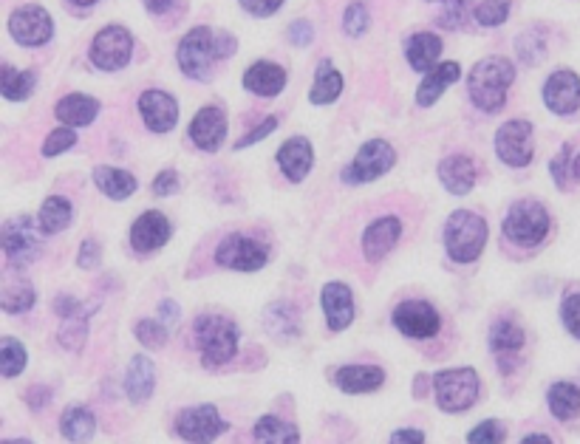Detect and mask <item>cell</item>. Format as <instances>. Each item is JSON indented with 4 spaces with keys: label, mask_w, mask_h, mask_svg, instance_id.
Returning <instances> with one entry per match:
<instances>
[{
    "label": "cell",
    "mask_w": 580,
    "mask_h": 444,
    "mask_svg": "<svg viewBox=\"0 0 580 444\" xmlns=\"http://www.w3.org/2000/svg\"><path fill=\"white\" fill-rule=\"evenodd\" d=\"M235 37L232 34H216L207 26H196L184 34L179 43V68L190 80H207L216 60H224L235 54Z\"/></svg>",
    "instance_id": "obj_1"
},
{
    "label": "cell",
    "mask_w": 580,
    "mask_h": 444,
    "mask_svg": "<svg viewBox=\"0 0 580 444\" xmlns=\"http://www.w3.org/2000/svg\"><path fill=\"white\" fill-rule=\"evenodd\" d=\"M515 83V66L507 57H484L479 60L470 77H467V91L473 105L484 114H498L507 102V91Z\"/></svg>",
    "instance_id": "obj_2"
},
{
    "label": "cell",
    "mask_w": 580,
    "mask_h": 444,
    "mask_svg": "<svg viewBox=\"0 0 580 444\" xmlns=\"http://www.w3.org/2000/svg\"><path fill=\"white\" fill-rule=\"evenodd\" d=\"M487 244V221L470 210H456L445 224V249L450 261L456 264H473L479 261Z\"/></svg>",
    "instance_id": "obj_3"
},
{
    "label": "cell",
    "mask_w": 580,
    "mask_h": 444,
    "mask_svg": "<svg viewBox=\"0 0 580 444\" xmlns=\"http://www.w3.org/2000/svg\"><path fill=\"white\" fill-rule=\"evenodd\" d=\"M196 346L201 351L204 368H218L230 362L238 351V329L235 323L221 317V314H204L196 320Z\"/></svg>",
    "instance_id": "obj_4"
},
{
    "label": "cell",
    "mask_w": 580,
    "mask_h": 444,
    "mask_svg": "<svg viewBox=\"0 0 580 444\" xmlns=\"http://www.w3.org/2000/svg\"><path fill=\"white\" fill-rule=\"evenodd\" d=\"M504 235L515 247H538L549 235V213L538 201H518L504 218Z\"/></svg>",
    "instance_id": "obj_5"
},
{
    "label": "cell",
    "mask_w": 580,
    "mask_h": 444,
    "mask_svg": "<svg viewBox=\"0 0 580 444\" xmlns=\"http://www.w3.org/2000/svg\"><path fill=\"white\" fill-rule=\"evenodd\" d=\"M479 374L473 368H450L433 377L436 405L448 413H462L476 405L479 399Z\"/></svg>",
    "instance_id": "obj_6"
},
{
    "label": "cell",
    "mask_w": 580,
    "mask_h": 444,
    "mask_svg": "<svg viewBox=\"0 0 580 444\" xmlns=\"http://www.w3.org/2000/svg\"><path fill=\"white\" fill-rule=\"evenodd\" d=\"M40 235L43 230L34 227L29 215H17L3 227V252L12 269H23L37 261L40 255Z\"/></svg>",
    "instance_id": "obj_7"
},
{
    "label": "cell",
    "mask_w": 580,
    "mask_h": 444,
    "mask_svg": "<svg viewBox=\"0 0 580 444\" xmlns=\"http://www.w3.org/2000/svg\"><path fill=\"white\" fill-rule=\"evenodd\" d=\"M397 162V150L391 148L385 139H371L363 148L357 150V156L351 159V165L343 170V179L348 184H368L385 176Z\"/></svg>",
    "instance_id": "obj_8"
},
{
    "label": "cell",
    "mask_w": 580,
    "mask_h": 444,
    "mask_svg": "<svg viewBox=\"0 0 580 444\" xmlns=\"http://www.w3.org/2000/svg\"><path fill=\"white\" fill-rule=\"evenodd\" d=\"M133 57V37L122 26H105L91 43V63L100 71H122Z\"/></svg>",
    "instance_id": "obj_9"
},
{
    "label": "cell",
    "mask_w": 580,
    "mask_h": 444,
    "mask_svg": "<svg viewBox=\"0 0 580 444\" xmlns=\"http://www.w3.org/2000/svg\"><path fill=\"white\" fill-rule=\"evenodd\" d=\"M269 261V252L264 244H258L255 238L247 235H227L216 249V264L224 269H235V272H258L264 269Z\"/></svg>",
    "instance_id": "obj_10"
},
{
    "label": "cell",
    "mask_w": 580,
    "mask_h": 444,
    "mask_svg": "<svg viewBox=\"0 0 580 444\" xmlns=\"http://www.w3.org/2000/svg\"><path fill=\"white\" fill-rule=\"evenodd\" d=\"M496 153L507 167H527L535 156L532 125L524 119L504 122L496 133Z\"/></svg>",
    "instance_id": "obj_11"
},
{
    "label": "cell",
    "mask_w": 580,
    "mask_h": 444,
    "mask_svg": "<svg viewBox=\"0 0 580 444\" xmlns=\"http://www.w3.org/2000/svg\"><path fill=\"white\" fill-rule=\"evenodd\" d=\"M394 326L411 340H431L442 329V317L428 300H405L394 309Z\"/></svg>",
    "instance_id": "obj_12"
},
{
    "label": "cell",
    "mask_w": 580,
    "mask_h": 444,
    "mask_svg": "<svg viewBox=\"0 0 580 444\" xmlns=\"http://www.w3.org/2000/svg\"><path fill=\"white\" fill-rule=\"evenodd\" d=\"M9 32L15 37L20 46H29V49H37V46H46L54 34V20L43 9V6H20L9 17Z\"/></svg>",
    "instance_id": "obj_13"
},
{
    "label": "cell",
    "mask_w": 580,
    "mask_h": 444,
    "mask_svg": "<svg viewBox=\"0 0 580 444\" xmlns=\"http://www.w3.org/2000/svg\"><path fill=\"white\" fill-rule=\"evenodd\" d=\"M230 428L213 405H199V408H187L179 413L176 419V433L184 442H213L224 430Z\"/></svg>",
    "instance_id": "obj_14"
},
{
    "label": "cell",
    "mask_w": 580,
    "mask_h": 444,
    "mask_svg": "<svg viewBox=\"0 0 580 444\" xmlns=\"http://www.w3.org/2000/svg\"><path fill=\"white\" fill-rule=\"evenodd\" d=\"M544 102L552 114L572 116L580 108V77L575 71H555L544 83Z\"/></svg>",
    "instance_id": "obj_15"
},
{
    "label": "cell",
    "mask_w": 580,
    "mask_h": 444,
    "mask_svg": "<svg viewBox=\"0 0 580 444\" xmlns=\"http://www.w3.org/2000/svg\"><path fill=\"white\" fill-rule=\"evenodd\" d=\"M139 114L145 119L148 131L153 133H167L176 128L179 122V102L170 97L167 91H156L150 88L139 97Z\"/></svg>",
    "instance_id": "obj_16"
},
{
    "label": "cell",
    "mask_w": 580,
    "mask_h": 444,
    "mask_svg": "<svg viewBox=\"0 0 580 444\" xmlns=\"http://www.w3.org/2000/svg\"><path fill=\"white\" fill-rule=\"evenodd\" d=\"M170 221L167 215H162L159 210H150V213H142L131 227V247L139 252V255H150L156 249H162L170 241Z\"/></svg>",
    "instance_id": "obj_17"
},
{
    "label": "cell",
    "mask_w": 580,
    "mask_h": 444,
    "mask_svg": "<svg viewBox=\"0 0 580 444\" xmlns=\"http://www.w3.org/2000/svg\"><path fill=\"white\" fill-rule=\"evenodd\" d=\"M190 139L196 142V148L216 153L224 139H227V114L218 105H207L190 122Z\"/></svg>",
    "instance_id": "obj_18"
},
{
    "label": "cell",
    "mask_w": 580,
    "mask_h": 444,
    "mask_svg": "<svg viewBox=\"0 0 580 444\" xmlns=\"http://www.w3.org/2000/svg\"><path fill=\"white\" fill-rule=\"evenodd\" d=\"M399 235H402V221L397 215H382L374 224H368L363 232L365 261H371V264L382 261L391 249L397 247Z\"/></svg>",
    "instance_id": "obj_19"
},
{
    "label": "cell",
    "mask_w": 580,
    "mask_h": 444,
    "mask_svg": "<svg viewBox=\"0 0 580 444\" xmlns=\"http://www.w3.org/2000/svg\"><path fill=\"white\" fill-rule=\"evenodd\" d=\"M320 303H323V314L332 331H346L354 323V295L346 283H326L320 292Z\"/></svg>",
    "instance_id": "obj_20"
},
{
    "label": "cell",
    "mask_w": 580,
    "mask_h": 444,
    "mask_svg": "<svg viewBox=\"0 0 580 444\" xmlns=\"http://www.w3.org/2000/svg\"><path fill=\"white\" fill-rule=\"evenodd\" d=\"M275 162H278V167H281V173L286 176V179L292 181V184H300V181L309 176L312 165H315V150H312V142H309L306 136H295V139H289V142L278 150Z\"/></svg>",
    "instance_id": "obj_21"
},
{
    "label": "cell",
    "mask_w": 580,
    "mask_h": 444,
    "mask_svg": "<svg viewBox=\"0 0 580 444\" xmlns=\"http://www.w3.org/2000/svg\"><path fill=\"white\" fill-rule=\"evenodd\" d=\"M524 329L513 323V320H498L490 329V351L501 360V371L504 374H513L515 368V354L524 348Z\"/></svg>",
    "instance_id": "obj_22"
},
{
    "label": "cell",
    "mask_w": 580,
    "mask_h": 444,
    "mask_svg": "<svg viewBox=\"0 0 580 444\" xmlns=\"http://www.w3.org/2000/svg\"><path fill=\"white\" fill-rule=\"evenodd\" d=\"M459 77H462V66L453 63V60L433 66L431 71L425 74V80L419 83V88H416V105H419V108H431V105H436L439 97L445 94V88L456 83Z\"/></svg>",
    "instance_id": "obj_23"
},
{
    "label": "cell",
    "mask_w": 580,
    "mask_h": 444,
    "mask_svg": "<svg viewBox=\"0 0 580 444\" xmlns=\"http://www.w3.org/2000/svg\"><path fill=\"white\" fill-rule=\"evenodd\" d=\"M244 88L255 97H278L286 88V71L278 63H252L244 71Z\"/></svg>",
    "instance_id": "obj_24"
},
{
    "label": "cell",
    "mask_w": 580,
    "mask_h": 444,
    "mask_svg": "<svg viewBox=\"0 0 580 444\" xmlns=\"http://www.w3.org/2000/svg\"><path fill=\"white\" fill-rule=\"evenodd\" d=\"M439 179L448 187L453 196H467L476 184V162L470 156L453 153L448 159H442L439 165Z\"/></svg>",
    "instance_id": "obj_25"
},
{
    "label": "cell",
    "mask_w": 580,
    "mask_h": 444,
    "mask_svg": "<svg viewBox=\"0 0 580 444\" xmlns=\"http://www.w3.org/2000/svg\"><path fill=\"white\" fill-rule=\"evenodd\" d=\"M153 388H156V365H153V360L145 354L133 357L131 365H128V374H125L128 399L133 405H145L153 396Z\"/></svg>",
    "instance_id": "obj_26"
},
{
    "label": "cell",
    "mask_w": 580,
    "mask_h": 444,
    "mask_svg": "<svg viewBox=\"0 0 580 444\" xmlns=\"http://www.w3.org/2000/svg\"><path fill=\"white\" fill-rule=\"evenodd\" d=\"M405 57H408L414 71L428 74L436 66V60L442 57V37L433 32L411 34V40L405 43Z\"/></svg>",
    "instance_id": "obj_27"
},
{
    "label": "cell",
    "mask_w": 580,
    "mask_h": 444,
    "mask_svg": "<svg viewBox=\"0 0 580 444\" xmlns=\"http://www.w3.org/2000/svg\"><path fill=\"white\" fill-rule=\"evenodd\" d=\"M54 114L68 128H85L100 114V102L94 97H88V94H68V97L57 102Z\"/></svg>",
    "instance_id": "obj_28"
},
{
    "label": "cell",
    "mask_w": 580,
    "mask_h": 444,
    "mask_svg": "<svg viewBox=\"0 0 580 444\" xmlns=\"http://www.w3.org/2000/svg\"><path fill=\"white\" fill-rule=\"evenodd\" d=\"M334 382L346 394H371L385 382V374L377 365H346V368L337 371Z\"/></svg>",
    "instance_id": "obj_29"
},
{
    "label": "cell",
    "mask_w": 580,
    "mask_h": 444,
    "mask_svg": "<svg viewBox=\"0 0 580 444\" xmlns=\"http://www.w3.org/2000/svg\"><path fill=\"white\" fill-rule=\"evenodd\" d=\"M94 184L102 196L114 198V201H125L136 193V176L122 170V167H97L94 170Z\"/></svg>",
    "instance_id": "obj_30"
},
{
    "label": "cell",
    "mask_w": 580,
    "mask_h": 444,
    "mask_svg": "<svg viewBox=\"0 0 580 444\" xmlns=\"http://www.w3.org/2000/svg\"><path fill=\"white\" fill-rule=\"evenodd\" d=\"M0 306L3 312L23 314L34 306V289L26 278L17 275H6L3 278V289H0Z\"/></svg>",
    "instance_id": "obj_31"
},
{
    "label": "cell",
    "mask_w": 580,
    "mask_h": 444,
    "mask_svg": "<svg viewBox=\"0 0 580 444\" xmlns=\"http://www.w3.org/2000/svg\"><path fill=\"white\" fill-rule=\"evenodd\" d=\"M71 218H74L71 201L63 196H49L43 201V207H40L37 227L43 230V235H57V232H63L71 224Z\"/></svg>",
    "instance_id": "obj_32"
},
{
    "label": "cell",
    "mask_w": 580,
    "mask_h": 444,
    "mask_svg": "<svg viewBox=\"0 0 580 444\" xmlns=\"http://www.w3.org/2000/svg\"><path fill=\"white\" fill-rule=\"evenodd\" d=\"M547 405L555 419H561V422L575 419L580 413V388L575 382H555L549 388Z\"/></svg>",
    "instance_id": "obj_33"
},
{
    "label": "cell",
    "mask_w": 580,
    "mask_h": 444,
    "mask_svg": "<svg viewBox=\"0 0 580 444\" xmlns=\"http://www.w3.org/2000/svg\"><path fill=\"white\" fill-rule=\"evenodd\" d=\"M60 433L66 442H91L97 433V419L88 408H68L60 419Z\"/></svg>",
    "instance_id": "obj_34"
},
{
    "label": "cell",
    "mask_w": 580,
    "mask_h": 444,
    "mask_svg": "<svg viewBox=\"0 0 580 444\" xmlns=\"http://www.w3.org/2000/svg\"><path fill=\"white\" fill-rule=\"evenodd\" d=\"M340 94H343V74H340L329 60H323L320 68H317L315 83H312V91H309V99H312L315 105H332Z\"/></svg>",
    "instance_id": "obj_35"
},
{
    "label": "cell",
    "mask_w": 580,
    "mask_h": 444,
    "mask_svg": "<svg viewBox=\"0 0 580 444\" xmlns=\"http://www.w3.org/2000/svg\"><path fill=\"white\" fill-rule=\"evenodd\" d=\"M252 439L258 444H298L300 433L295 425L283 422L278 416H264L252 430Z\"/></svg>",
    "instance_id": "obj_36"
},
{
    "label": "cell",
    "mask_w": 580,
    "mask_h": 444,
    "mask_svg": "<svg viewBox=\"0 0 580 444\" xmlns=\"http://www.w3.org/2000/svg\"><path fill=\"white\" fill-rule=\"evenodd\" d=\"M34 85H37V77L34 71H17L12 66H3V74H0V91L9 102H23V99L32 97Z\"/></svg>",
    "instance_id": "obj_37"
},
{
    "label": "cell",
    "mask_w": 580,
    "mask_h": 444,
    "mask_svg": "<svg viewBox=\"0 0 580 444\" xmlns=\"http://www.w3.org/2000/svg\"><path fill=\"white\" fill-rule=\"evenodd\" d=\"M88 317H91V312H85V309L63 317L60 331H57V340H60V346L66 348V351H80V348L85 346V337H88Z\"/></svg>",
    "instance_id": "obj_38"
},
{
    "label": "cell",
    "mask_w": 580,
    "mask_h": 444,
    "mask_svg": "<svg viewBox=\"0 0 580 444\" xmlns=\"http://www.w3.org/2000/svg\"><path fill=\"white\" fill-rule=\"evenodd\" d=\"M266 331L272 334V337H278L281 343L286 340H292V337H298V314L292 312L289 306H272L269 312H266Z\"/></svg>",
    "instance_id": "obj_39"
},
{
    "label": "cell",
    "mask_w": 580,
    "mask_h": 444,
    "mask_svg": "<svg viewBox=\"0 0 580 444\" xmlns=\"http://www.w3.org/2000/svg\"><path fill=\"white\" fill-rule=\"evenodd\" d=\"M515 51L527 66H538L547 57V37L541 29H527L515 37Z\"/></svg>",
    "instance_id": "obj_40"
},
{
    "label": "cell",
    "mask_w": 580,
    "mask_h": 444,
    "mask_svg": "<svg viewBox=\"0 0 580 444\" xmlns=\"http://www.w3.org/2000/svg\"><path fill=\"white\" fill-rule=\"evenodd\" d=\"M26 360H29V354H26L20 340H15V337L0 340V371H3V377L15 379L26 368Z\"/></svg>",
    "instance_id": "obj_41"
},
{
    "label": "cell",
    "mask_w": 580,
    "mask_h": 444,
    "mask_svg": "<svg viewBox=\"0 0 580 444\" xmlns=\"http://www.w3.org/2000/svg\"><path fill=\"white\" fill-rule=\"evenodd\" d=\"M510 6H513V0H481L479 6L473 9V17H476L479 26H487V29L501 26L510 17Z\"/></svg>",
    "instance_id": "obj_42"
},
{
    "label": "cell",
    "mask_w": 580,
    "mask_h": 444,
    "mask_svg": "<svg viewBox=\"0 0 580 444\" xmlns=\"http://www.w3.org/2000/svg\"><path fill=\"white\" fill-rule=\"evenodd\" d=\"M133 334L145 348H165L170 340V326H165L162 320H139L133 326Z\"/></svg>",
    "instance_id": "obj_43"
},
{
    "label": "cell",
    "mask_w": 580,
    "mask_h": 444,
    "mask_svg": "<svg viewBox=\"0 0 580 444\" xmlns=\"http://www.w3.org/2000/svg\"><path fill=\"white\" fill-rule=\"evenodd\" d=\"M368 26H371L368 6L360 3V0L348 3L346 12H343V32H346L348 37H363V34L368 32Z\"/></svg>",
    "instance_id": "obj_44"
},
{
    "label": "cell",
    "mask_w": 580,
    "mask_h": 444,
    "mask_svg": "<svg viewBox=\"0 0 580 444\" xmlns=\"http://www.w3.org/2000/svg\"><path fill=\"white\" fill-rule=\"evenodd\" d=\"M428 3H442V15L439 20L450 26V29H459L467 15L476 9V0H428Z\"/></svg>",
    "instance_id": "obj_45"
},
{
    "label": "cell",
    "mask_w": 580,
    "mask_h": 444,
    "mask_svg": "<svg viewBox=\"0 0 580 444\" xmlns=\"http://www.w3.org/2000/svg\"><path fill=\"white\" fill-rule=\"evenodd\" d=\"M74 142H77L74 128L63 125V128H57V131H51L49 136H46V142H43V156H46V159L60 156V153H66V150L74 148Z\"/></svg>",
    "instance_id": "obj_46"
},
{
    "label": "cell",
    "mask_w": 580,
    "mask_h": 444,
    "mask_svg": "<svg viewBox=\"0 0 580 444\" xmlns=\"http://www.w3.org/2000/svg\"><path fill=\"white\" fill-rule=\"evenodd\" d=\"M572 156H575L572 145H564L561 153H558V156L552 159V165H549V173H552V179H555V184H558L561 190H566L569 184H575V181H572Z\"/></svg>",
    "instance_id": "obj_47"
},
{
    "label": "cell",
    "mask_w": 580,
    "mask_h": 444,
    "mask_svg": "<svg viewBox=\"0 0 580 444\" xmlns=\"http://www.w3.org/2000/svg\"><path fill=\"white\" fill-rule=\"evenodd\" d=\"M467 442L470 444H501L504 442V428L498 425L496 419H487V422H481L479 428L470 430Z\"/></svg>",
    "instance_id": "obj_48"
},
{
    "label": "cell",
    "mask_w": 580,
    "mask_h": 444,
    "mask_svg": "<svg viewBox=\"0 0 580 444\" xmlns=\"http://www.w3.org/2000/svg\"><path fill=\"white\" fill-rule=\"evenodd\" d=\"M561 320H564L566 331L580 340V292L564 297V303H561Z\"/></svg>",
    "instance_id": "obj_49"
},
{
    "label": "cell",
    "mask_w": 580,
    "mask_h": 444,
    "mask_svg": "<svg viewBox=\"0 0 580 444\" xmlns=\"http://www.w3.org/2000/svg\"><path fill=\"white\" fill-rule=\"evenodd\" d=\"M278 125H281V119L278 116H266L264 122L255 128V131H249L247 136H241V142H235V150H244L252 148V145H258L261 139H266L272 131H278Z\"/></svg>",
    "instance_id": "obj_50"
},
{
    "label": "cell",
    "mask_w": 580,
    "mask_h": 444,
    "mask_svg": "<svg viewBox=\"0 0 580 444\" xmlns=\"http://www.w3.org/2000/svg\"><path fill=\"white\" fill-rule=\"evenodd\" d=\"M179 187H182V179H179V173H176V170H162V173L153 179V193L162 198L179 193Z\"/></svg>",
    "instance_id": "obj_51"
},
{
    "label": "cell",
    "mask_w": 580,
    "mask_h": 444,
    "mask_svg": "<svg viewBox=\"0 0 580 444\" xmlns=\"http://www.w3.org/2000/svg\"><path fill=\"white\" fill-rule=\"evenodd\" d=\"M100 261H102L100 241H94V238L83 241V247H80V258H77L80 269H97V266H100Z\"/></svg>",
    "instance_id": "obj_52"
},
{
    "label": "cell",
    "mask_w": 580,
    "mask_h": 444,
    "mask_svg": "<svg viewBox=\"0 0 580 444\" xmlns=\"http://www.w3.org/2000/svg\"><path fill=\"white\" fill-rule=\"evenodd\" d=\"M283 3H286V0H241V6L247 9L249 15H255V17L275 15Z\"/></svg>",
    "instance_id": "obj_53"
},
{
    "label": "cell",
    "mask_w": 580,
    "mask_h": 444,
    "mask_svg": "<svg viewBox=\"0 0 580 444\" xmlns=\"http://www.w3.org/2000/svg\"><path fill=\"white\" fill-rule=\"evenodd\" d=\"M289 40H292L295 46H300V49H306V46L315 40V29H312V23H309V20H298V23H292Z\"/></svg>",
    "instance_id": "obj_54"
},
{
    "label": "cell",
    "mask_w": 580,
    "mask_h": 444,
    "mask_svg": "<svg viewBox=\"0 0 580 444\" xmlns=\"http://www.w3.org/2000/svg\"><path fill=\"white\" fill-rule=\"evenodd\" d=\"M26 402H29V408H32V411H43V408L51 402V391L49 388L34 385V388H29V394H26Z\"/></svg>",
    "instance_id": "obj_55"
},
{
    "label": "cell",
    "mask_w": 580,
    "mask_h": 444,
    "mask_svg": "<svg viewBox=\"0 0 580 444\" xmlns=\"http://www.w3.org/2000/svg\"><path fill=\"white\" fill-rule=\"evenodd\" d=\"M182 317V309L173 303V300H165L162 306H159V320L165 323V326H176V320Z\"/></svg>",
    "instance_id": "obj_56"
},
{
    "label": "cell",
    "mask_w": 580,
    "mask_h": 444,
    "mask_svg": "<svg viewBox=\"0 0 580 444\" xmlns=\"http://www.w3.org/2000/svg\"><path fill=\"white\" fill-rule=\"evenodd\" d=\"M83 306L74 300V297H66V295H60L57 300H54V312L60 314V317H68V314H74V312H80Z\"/></svg>",
    "instance_id": "obj_57"
},
{
    "label": "cell",
    "mask_w": 580,
    "mask_h": 444,
    "mask_svg": "<svg viewBox=\"0 0 580 444\" xmlns=\"http://www.w3.org/2000/svg\"><path fill=\"white\" fill-rule=\"evenodd\" d=\"M391 442H394V444H402V442L422 444V442H425V433H422V430H414V428L394 430V436H391Z\"/></svg>",
    "instance_id": "obj_58"
},
{
    "label": "cell",
    "mask_w": 580,
    "mask_h": 444,
    "mask_svg": "<svg viewBox=\"0 0 580 444\" xmlns=\"http://www.w3.org/2000/svg\"><path fill=\"white\" fill-rule=\"evenodd\" d=\"M173 3H176V0H145L148 12H153V15H159V12H167V9H170Z\"/></svg>",
    "instance_id": "obj_59"
},
{
    "label": "cell",
    "mask_w": 580,
    "mask_h": 444,
    "mask_svg": "<svg viewBox=\"0 0 580 444\" xmlns=\"http://www.w3.org/2000/svg\"><path fill=\"white\" fill-rule=\"evenodd\" d=\"M552 439L549 436H544V433H532V436H527V439H521V444H549Z\"/></svg>",
    "instance_id": "obj_60"
},
{
    "label": "cell",
    "mask_w": 580,
    "mask_h": 444,
    "mask_svg": "<svg viewBox=\"0 0 580 444\" xmlns=\"http://www.w3.org/2000/svg\"><path fill=\"white\" fill-rule=\"evenodd\" d=\"M572 181L580 184V150L572 156Z\"/></svg>",
    "instance_id": "obj_61"
},
{
    "label": "cell",
    "mask_w": 580,
    "mask_h": 444,
    "mask_svg": "<svg viewBox=\"0 0 580 444\" xmlns=\"http://www.w3.org/2000/svg\"><path fill=\"white\" fill-rule=\"evenodd\" d=\"M68 3H74V6H80V9H88V6H94L97 0H68Z\"/></svg>",
    "instance_id": "obj_62"
}]
</instances>
